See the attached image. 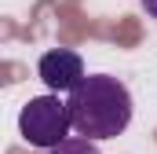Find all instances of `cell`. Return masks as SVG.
Here are the masks:
<instances>
[{"mask_svg": "<svg viewBox=\"0 0 157 154\" xmlns=\"http://www.w3.org/2000/svg\"><path fill=\"white\" fill-rule=\"evenodd\" d=\"M73 128V117H70V103L59 99V92L51 95H37L22 107L18 114V132L29 147H40V151H51L59 147Z\"/></svg>", "mask_w": 157, "mask_h": 154, "instance_id": "7a4b0ae2", "label": "cell"}, {"mask_svg": "<svg viewBox=\"0 0 157 154\" xmlns=\"http://www.w3.org/2000/svg\"><path fill=\"white\" fill-rule=\"evenodd\" d=\"M51 154H99V147H95V140H88V136H80V140H62L59 147H51Z\"/></svg>", "mask_w": 157, "mask_h": 154, "instance_id": "277c9868", "label": "cell"}, {"mask_svg": "<svg viewBox=\"0 0 157 154\" xmlns=\"http://www.w3.org/2000/svg\"><path fill=\"white\" fill-rule=\"evenodd\" d=\"M66 103L73 128L88 140H113L132 121V92L110 74H88Z\"/></svg>", "mask_w": 157, "mask_h": 154, "instance_id": "6da1fadb", "label": "cell"}, {"mask_svg": "<svg viewBox=\"0 0 157 154\" xmlns=\"http://www.w3.org/2000/svg\"><path fill=\"white\" fill-rule=\"evenodd\" d=\"M37 74L40 81L51 88V92H73L80 81H84V63H80L77 51H70V48H51V51H44L37 63Z\"/></svg>", "mask_w": 157, "mask_h": 154, "instance_id": "3957f363", "label": "cell"}, {"mask_svg": "<svg viewBox=\"0 0 157 154\" xmlns=\"http://www.w3.org/2000/svg\"><path fill=\"white\" fill-rule=\"evenodd\" d=\"M143 7H146V15H154V18H157V0H143Z\"/></svg>", "mask_w": 157, "mask_h": 154, "instance_id": "5b68a950", "label": "cell"}]
</instances>
